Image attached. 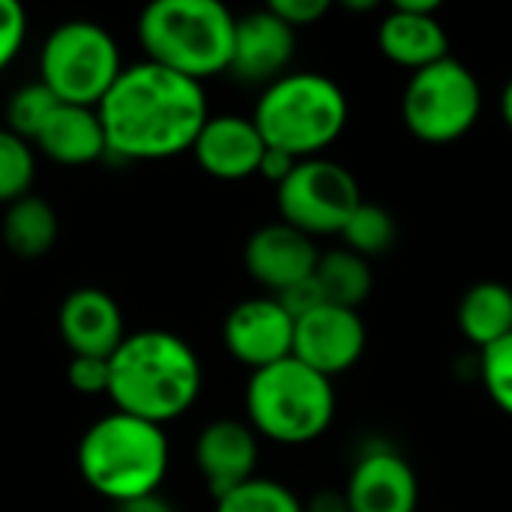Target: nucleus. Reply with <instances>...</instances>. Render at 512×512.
Wrapping results in <instances>:
<instances>
[{"label":"nucleus","instance_id":"obj_33","mask_svg":"<svg viewBox=\"0 0 512 512\" xmlns=\"http://www.w3.org/2000/svg\"><path fill=\"white\" fill-rule=\"evenodd\" d=\"M303 512H351V510H348V498H345V492L324 489V492H315L309 501H303Z\"/></svg>","mask_w":512,"mask_h":512},{"label":"nucleus","instance_id":"obj_35","mask_svg":"<svg viewBox=\"0 0 512 512\" xmlns=\"http://www.w3.org/2000/svg\"><path fill=\"white\" fill-rule=\"evenodd\" d=\"M501 117H504V123L512 129V78L507 81L504 93H501Z\"/></svg>","mask_w":512,"mask_h":512},{"label":"nucleus","instance_id":"obj_20","mask_svg":"<svg viewBox=\"0 0 512 512\" xmlns=\"http://www.w3.org/2000/svg\"><path fill=\"white\" fill-rule=\"evenodd\" d=\"M456 321L471 345L492 348L512 333V288L495 279L471 285L459 300Z\"/></svg>","mask_w":512,"mask_h":512},{"label":"nucleus","instance_id":"obj_32","mask_svg":"<svg viewBox=\"0 0 512 512\" xmlns=\"http://www.w3.org/2000/svg\"><path fill=\"white\" fill-rule=\"evenodd\" d=\"M297 162H300V159H294V156H288V153H282V150L267 147V150H264V159H261V165H258V174H261L264 180H270L273 186H279V183L294 171Z\"/></svg>","mask_w":512,"mask_h":512},{"label":"nucleus","instance_id":"obj_36","mask_svg":"<svg viewBox=\"0 0 512 512\" xmlns=\"http://www.w3.org/2000/svg\"><path fill=\"white\" fill-rule=\"evenodd\" d=\"M345 9H351V12H372V9H375V3H372V0H360V3L348 0V3H345Z\"/></svg>","mask_w":512,"mask_h":512},{"label":"nucleus","instance_id":"obj_16","mask_svg":"<svg viewBox=\"0 0 512 512\" xmlns=\"http://www.w3.org/2000/svg\"><path fill=\"white\" fill-rule=\"evenodd\" d=\"M297 48V30L288 27L279 15H273L267 6L246 12L237 18L234 27V48L228 72L246 84H273L282 78L294 60Z\"/></svg>","mask_w":512,"mask_h":512},{"label":"nucleus","instance_id":"obj_22","mask_svg":"<svg viewBox=\"0 0 512 512\" xmlns=\"http://www.w3.org/2000/svg\"><path fill=\"white\" fill-rule=\"evenodd\" d=\"M315 282L324 294V303L357 312L375 288V273L366 258L342 246V249L321 252L315 267Z\"/></svg>","mask_w":512,"mask_h":512},{"label":"nucleus","instance_id":"obj_1","mask_svg":"<svg viewBox=\"0 0 512 512\" xmlns=\"http://www.w3.org/2000/svg\"><path fill=\"white\" fill-rule=\"evenodd\" d=\"M108 156L126 162H159L192 150L210 117L204 84L153 60L120 69L96 105Z\"/></svg>","mask_w":512,"mask_h":512},{"label":"nucleus","instance_id":"obj_10","mask_svg":"<svg viewBox=\"0 0 512 512\" xmlns=\"http://www.w3.org/2000/svg\"><path fill=\"white\" fill-rule=\"evenodd\" d=\"M366 339L369 336L360 312L324 303L294 321L291 357L333 381L360 363Z\"/></svg>","mask_w":512,"mask_h":512},{"label":"nucleus","instance_id":"obj_29","mask_svg":"<svg viewBox=\"0 0 512 512\" xmlns=\"http://www.w3.org/2000/svg\"><path fill=\"white\" fill-rule=\"evenodd\" d=\"M27 39V12L15 0H0V72L18 57Z\"/></svg>","mask_w":512,"mask_h":512},{"label":"nucleus","instance_id":"obj_23","mask_svg":"<svg viewBox=\"0 0 512 512\" xmlns=\"http://www.w3.org/2000/svg\"><path fill=\"white\" fill-rule=\"evenodd\" d=\"M396 219L387 207L375 204V201H360V207L351 213L348 225L342 228V243L345 249L357 252L360 258H375L384 255L396 246Z\"/></svg>","mask_w":512,"mask_h":512},{"label":"nucleus","instance_id":"obj_11","mask_svg":"<svg viewBox=\"0 0 512 512\" xmlns=\"http://www.w3.org/2000/svg\"><path fill=\"white\" fill-rule=\"evenodd\" d=\"M225 351L246 369L258 372L291 357L294 348V318L288 309L270 297L240 300L222 324Z\"/></svg>","mask_w":512,"mask_h":512},{"label":"nucleus","instance_id":"obj_8","mask_svg":"<svg viewBox=\"0 0 512 512\" xmlns=\"http://www.w3.org/2000/svg\"><path fill=\"white\" fill-rule=\"evenodd\" d=\"M483 111L477 75L456 57L411 72L402 93V120L423 144H453L468 135Z\"/></svg>","mask_w":512,"mask_h":512},{"label":"nucleus","instance_id":"obj_34","mask_svg":"<svg viewBox=\"0 0 512 512\" xmlns=\"http://www.w3.org/2000/svg\"><path fill=\"white\" fill-rule=\"evenodd\" d=\"M114 512H177V507H174V501L165 498L162 492H153V495H144V498L117 504Z\"/></svg>","mask_w":512,"mask_h":512},{"label":"nucleus","instance_id":"obj_15","mask_svg":"<svg viewBox=\"0 0 512 512\" xmlns=\"http://www.w3.org/2000/svg\"><path fill=\"white\" fill-rule=\"evenodd\" d=\"M57 333L72 357L108 360L126 339V321L120 303L96 285L69 291L57 309Z\"/></svg>","mask_w":512,"mask_h":512},{"label":"nucleus","instance_id":"obj_26","mask_svg":"<svg viewBox=\"0 0 512 512\" xmlns=\"http://www.w3.org/2000/svg\"><path fill=\"white\" fill-rule=\"evenodd\" d=\"M60 99L36 78L30 84H21L18 90H12L9 102H6V129H12L15 135H21L24 141L33 144V138L39 135L42 123L48 120V114L54 111Z\"/></svg>","mask_w":512,"mask_h":512},{"label":"nucleus","instance_id":"obj_17","mask_svg":"<svg viewBox=\"0 0 512 512\" xmlns=\"http://www.w3.org/2000/svg\"><path fill=\"white\" fill-rule=\"evenodd\" d=\"M264 138L252 117L246 114H210L192 144V156L198 168L225 183H237L258 174V165L264 159Z\"/></svg>","mask_w":512,"mask_h":512},{"label":"nucleus","instance_id":"obj_4","mask_svg":"<svg viewBox=\"0 0 512 512\" xmlns=\"http://www.w3.org/2000/svg\"><path fill=\"white\" fill-rule=\"evenodd\" d=\"M237 15L219 0H153L141 9L135 33L144 60L192 81L228 72Z\"/></svg>","mask_w":512,"mask_h":512},{"label":"nucleus","instance_id":"obj_18","mask_svg":"<svg viewBox=\"0 0 512 512\" xmlns=\"http://www.w3.org/2000/svg\"><path fill=\"white\" fill-rule=\"evenodd\" d=\"M195 468L213 498L258 477V435L246 420H213L195 438Z\"/></svg>","mask_w":512,"mask_h":512},{"label":"nucleus","instance_id":"obj_30","mask_svg":"<svg viewBox=\"0 0 512 512\" xmlns=\"http://www.w3.org/2000/svg\"><path fill=\"white\" fill-rule=\"evenodd\" d=\"M267 9L279 15L288 27L300 30V27L318 24L330 12V3L327 0H270Z\"/></svg>","mask_w":512,"mask_h":512},{"label":"nucleus","instance_id":"obj_31","mask_svg":"<svg viewBox=\"0 0 512 512\" xmlns=\"http://www.w3.org/2000/svg\"><path fill=\"white\" fill-rule=\"evenodd\" d=\"M276 300L288 309V315H291L294 321L303 318L306 312L324 306V294H321L315 276L306 279V282H300V285H294V288H288V291H282V294H276Z\"/></svg>","mask_w":512,"mask_h":512},{"label":"nucleus","instance_id":"obj_21","mask_svg":"<svg viewBox=\"0 0 512 512\" xmlns=\"http://www.w3.org/2000/svg\"><path fill=\"white\" fill-rule=\"evenodd\" d=\"M57 234H60L57 210L42 195L30 192L3 207L0 237H3V246L15 258L33 261V258L48 255L57 243Z\"/></svg>","mask_w":512,"mask_h":512},{"label":"nucleus","instance_id":"obj_7","mask_svg":"<svg viewBox=\"0 0 512 512\" xmlns=\"http://www.w3.org/2000/svg\"><path fill=\"white\" fill-rule=\"evenodd\" d=\"M123 69L120 45L99 21H60L39 48V81L66 105L96 108Z\"/></svg>","mask_w":512,"mask_h":512},{"label":"nucleus","instance_id":"obj_9","mask_svg":"<svg viewBox=\"0 0 512 512\" xmlns=\"http://www.w3.org/2000/svg\"><path fill=\"white\" fill-rule=\"evenodd\" d=\"M360 201L363 195L357 177L327 156L300 159L276 186L279 222L303 231L312 240L333 234L339 237Z\"/></svg>","mask_w":512,"mask_h":512},{"label":"nucleus","instance_id":"obj_12","mask_svg":"<svg viewBox=\"0 0 512 512\" xmlns=\"http://www.w3.org/2000/svg\"><path fill=\"white\" fill-rule=\"evenodd\" d=\"M318 258L321 249L315 246V240L285 222L261 225L249 234L243 246L246 273L273 297L312 279Z\"/></svg>","mask_w":512,"mask_h":512},{"label":"nucleus","instance_id":"obj_6","mask_svg":"<svg viewBox=\"0 0 512 512\" xmlns=\"http://www.w3.org/2000/svg\"><path fill=\"white\" fill-rule=\"evenodd\" d=\"M336 417L333 381L285 357L249 375L246 423L264 441L303 447L318 441Z\"/></svg>","mask_w":512,"mask_h":512},{"label":"nucleus","instance_id":"obj_5","mask_svg":"<svg viewBox=\"0 0 512 512\" xmlns=\"http://www.w3.org/2000/svg\"><path fill=\"white\" fill-rule=\"evenodd\" d=\"M348 96L324 72H285L267 84L255 102L252 120L267 147L294 159H315L348 126Z\"/></svg>","mask_w":512,"mask_h":512},{"label":"nucleus","instance_id":"obj_28","mask_svg":"<svg viewBox=\"0 0 512 512\" xmlns=\"http://www.w3.org/2000/svg\"><path fill=\"white\" fill-rule=\"evenodd\" d=\"M108 360L102 357H72L66 366V381L81 396H108Z\"/></svg>","mask_w":512,"mask_h":512},{"label":"nucleus","instance_id":"obj_13","mask_svg":"<svg viewBox=\"0 0 512 512\" xmlns=\"http://www.w3.org/2000/svg\"><path fill=\"white\" fill-rule=\"evenodd\" d=\"M438 0H399L378 24V48L381 54L420 72L444 57H450V36L441 24Z\"/></svg>","mask_w":512,"mask_h":512},{"label":"nucleus","instance_id":"obj_14","mask_svg":"<svg viewBox=\"0 0 512 512\" xmlns=\"http://www.w3.org/2000/svg\"><path fill=\"white\" fill-rule=\"evenodd\" d=\"M345 498L351 512H417L420 480L405 456L390 447H372L354 462Z\"/></svg>","mask_w":512,"mask_h":512},{"label":"nucleus","instance_id":"obj_24","mask_svg":"<svg viewBox=\"0 0 512 512\" xmlns=\"http://www.w3.org/2000/svg\"><path fill=\"white\" fill-rule=\"evenodd\" d=\"M36 180V150L30 141L0 126V204L30 195Z\"/></svg>","mask_w":512,"mask_h":512},{"label":"nucleus","instance_id":"obj_3","mask_svg":"<svg viewBox=\"0 0 512 512\" xmlns=\"http://www.w3.org/2000/svg\"><path fill=\"white\" fill-rule=\"evenodd\" d=\"M75 462L87 489L117 507L162 489L171 444L162 426L111 411L84 429Z\"/></svg>","mask_w":512,"mask_h":512},{"label":"nucleus","instance_id":"obj_2","mask_svg":"<svg viewBox=\"0 0 512 512\" xmlns=\"http://www.w3.org/2000/svg\"><path fill=\"white\" fill-rule=\"evenodd\" d=\"M108 399L114 411L138 420L165 423L192 411L204 387L198 351L171 330H135L108 357Z\"/></svg>","mask_w":512,"mask_h":512},{"label":"nucleus","instance_id":"obj_19","mask_svg":"<svg viewBox=\"0 0 512 512\" xmlns=\"http://www.w3.org/2000/svg\"><path fill=\"white\" fill-rule=\"evenodd\" d=\"M33 150L66 168H81L108 156V144L96 108L57 102L48 120L42 123L39 135L33 138Z\"/></svg>","mask_w":512,"mask_h":512},{"label":"nucleus","instance_id":"obj_27","mask_svg":"<svg viewBox=\"0 0 512 512\" xmlns=\"http://www.w3.org/2000/svg\"><path fill=\"white\" fill-rule=\"evenodd\" d=\"M480 381L489 399L512 417V333L492 348L480 351Z\"/></svg>","mask_w":512,"mask_h":512},{"label":"nucleus","instance_id":"obj_25","mask_svg":"<svg viewBox=\"0 0 512 512\" xmlns=\"http://www.w3.org/2000/svg\"><path fill=\"white\" fill-rule=\"evenodd\" d=\"M213 512H303V501L279 480L252 477L234 492L216 498Z\"/></svg>","mask_w":512,"mask_h":512}]
</instances>
